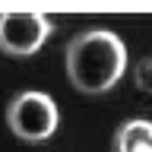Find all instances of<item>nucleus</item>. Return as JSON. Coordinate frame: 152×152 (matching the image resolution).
<instances>
[{
    "label": "nucleus",
    "instance_id": "obj_5",
    "mask_svg": "<svg viewBox=\"0 0 152 152\" xmlns=\"http://www.w3.org/2000/svg\"><path fill=\"white\" fill-rule=\"evenodd\" d=\"M133 79H136V89H142V92L152 95V57H142L140 64H136Z\"/></svg>",
    "mask_w": 152,
    "mask_h": 152
},
{
    "label": "nucleus",
    "instance_id": "obj_2",
    "mask_svg": "<svg viewBox=\"0 0 152 152\" xmlns=\"http://www.w3.org/2000/svg\"><path fill=\"white\" fill-rule=\"evenodd\" d=\"M57 121H60V114H57V104L51 95L45 92H19L13 102L7 104V124L13 136L26 142H45L48 136H54L57 130Z\"/></svg>",
    "mask_w": 152,
    "mask_h": 152
},
{
    "label": "nucleus",
    "instance_id": "obj_4",
    "mask_svg": "<svg viewBox=\"0 0 152 152\" xmlns=\"http://www.w3.org/2000/svg\"><path fill=\"white\" fill-rule=\"evenodd\" d=\"M114 152H152V121H127L114 136Z\"/></svg>",
    "mask_w": 152,
    "mask_h": 152
},
{
    "label": "nucleus",
    "instance_id": "obj_3",
    "mask_svg": "<svg viewBox=\"0 0 152 152\" xmlns=\"http://www.w3.org/2000/svg\"><path fill=\"white\" fill-rule=\"evenodd\" d=\"M54 32L51 19L35 10H10L0 13V51L10 57H28Z\"/></svg>",
    "mask_w": 152,
    "mask_h": 152
},
{
    "label": "nucleus",
    "instance_id": "obj_1",
    "mask_svg": "<svg viewBox=\"0 0 152 152\" xmlns=\"http://www.w3.org/2000/svg\"><path fill=\"white\" fill-rule=\"evenodd\" d=\"M127 66V48L111 28H86L66 45V76L86 95H102L117 86Z\"/></svg>",
    "mask_w": 152,
    "mask_h": 152
}]
</instances>
